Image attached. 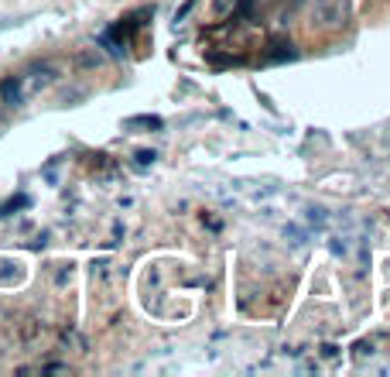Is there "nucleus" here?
<instances>
[{
    "label": "nucleus",
    "mask_w": 390,
    "mask_h": 377,
    "mask_svg": "<svg viewBox=\"0 0 390 377\" xmlns=\"http://www.w3.org/2000/svg\"><path fill=\"white\" fill-rule=\"evenodd\" d=\"M346 21V3L343 0H318L312 14V28H339Z\"/></svg>",
    "instance_id": "1"
},
{
    "label": "nucleus",
    "mask_w": 390,
    "mask_h": 377,
    "mask_svg": "<svg viewBox=\"0 0 390 377\" xmlns=\"http://www.w3.org/2000/svg\"><path fill=\"white\" fill-rule=\"evenodd\" d=\"M17 83H21V93H24V100H28V96H35V93L45 89L48 83H55V69H52V66H35V69H28Z\"/></svg>",
    "instance_id": "2"
},
{
    "label": "nucleus",
    "mask_w": 390,
    "mask_h": 377,
    "mask_svg": "<svg viewBox=\"0 0 390 377\" xmlns=\"http://www.w3.org/2000/svg\"><path fill=\"white\" fill-rule=\"evenodd\" d=\"M0 100H3L7 107H21V103H24V93H21V83H17V79H7V83L0 86Z\"/></svg>",
    "instance_id": "3"
},
{
    "label": "nucleus",
    "mask_w": 390,
    "mask_h": 377,
    "mask_svg": "<svg viewBox=\"0 0 390 377\" xmlns=\"http://www.w3.org/2000/svg\"><path fill=\"white\" fill-rule=\"evenodd\" d=\"M127 127H144V130H161L164 121L155 114H141V117H127Z\"/></svg>",
    "instance_id": "4"
},
{
    "label": "nucleus",
    "mask_w": 390,
    "mask_h": 377,
    "mask_svg": "<svg viewBox=\"0 0 390 377\" xmlns=\"http://www.w3.org/2000/svg\"><path fill=\"white\" fill-rule=\"evenodd\" d=\"M79 66H82V69H96V66H103V52H100V48H86V52H79Z\"/></svg>",
    "instance_id": "5"
},
{
    "label": "nucleus",
    "mask_w": 390,
    "mask_h": 377,
    "mask_svg": "<svg viewBox=\"0 0 390 377\" xmlns=\"http://www.w3.org/2000/svg\"><path fill=\"white\" fill-rule=\"evenodd\" d=\"M274 48H277V52H271V62H281V59H295V55H298V52H295V45L288 42H274Z\"/></svg>",
    "instance_id": "6"
},
{
    "label": "nucleus",
    "mask_w": 390,
    "mask_h": 377,
    "mask_svg": "<svg viewBox=\"0 0 390 377\" xmlns=\"http://www.w3.org/2000/svg\"><path fill=\"white\" fill-rule=\"evenodd\" d=\"M233 7H236V0H216V7H212V10H216V17H226Z\"/></svg>",
    "instance_id": "7"
},
{
    "label": "nucleus",
    "mask_w": 390,
    "mask_h": 377,
    "mask_svg": "<svg viewBox=\"0 0 390 377\" xmlns=\"http://www.w3.org/2000/svg\"><path fill=\"white\" fill-rule=\"evenodd\" d=\"M195 7V0H185V3H182V7H178V10H175V21H185V17H189V10H192Z\"/></svg>",
    "instance_id": "8"
},
{
    "label": "nucleus",
    "mask_w": 390,
    "mask_h": 377,
    "mask_svg": "<svg viewBox=\"0 0 390 377\" xmlns=\"http://www.w3.org/2000/svg\"><path fill=\"white\" fill-rule=\"evenodd\" d=\"M155 158H157L155 151H137V165H151Z\"/></svg>",
    "instance_id": "9"
},
{
    "label": "nucleus",
    "mask_w": 390,
    "mask_h": 377,
    "mask_svg": "<svg viewBox=\"0 0 390 377\" xmlns=\"http://www.w3.org/2000/svg\"><path fill=\"white\" fill-rule=\"evenodd\" d=\"M302 3H305V0H291V3H288V7H302Z\"/></svg>",
    "instance_id": "10"
}]
</instances>
